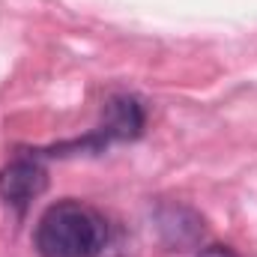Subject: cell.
Instances as JSON below:
<instances>
[{"mask_svg": "<svg viewBox=\"0 0 257 257\" xmlns=\"http://www.w3.org/2000/svg\"><path fill=\"white\" fill-rule=\"evenodd\" d=\"M105 239V218L81 200L51 203L36 224V251L42 257H96Z\"/></svg>", "mask_w": 257, "mask_h": 257, "instance_id": "6da1fadb", "label": "cell"}, {"mask_svg": "<svg viewBox=\"0 0 257 257\" xmlns=\"http://www.w3.org/2000/svg\"><path fill=\"white\" fill-rule=\"evenodd\" d=\"M45 189L48 174L36 159H15L0 171V197L18 212H24Z\"/></svg>", "mask_w": 257, "mask_h": 257, "instance_id": "7a4b0ae2", "label": "cell"}, {"mask_svg": "<svg viewBox=\"0 0 257 257\" xmlns=\"http://www.w3.org/2000/svg\"><path fill=\"white\" fill-rule=\"evenodd\" d=\"M141 128H144V108H141L138 99H132V96L108 99L102 132H99L102 144H108V141H132V138L141 135Z\"/></svg>", "mask_w": 257, "mask_h": 257, "instance_id": "3957f363", "label": "cell"}, {"mask_svg": "<svg viewBox=\"0 0 257 257\" xmlns=\"http://www.w3.org/2000/svg\"><path fill=\"white\" fill-rule=\"evenodd\" d=\"M159 233L171 248L183 251V248H192L203 236V221L186 206H168L159 212Z\"/></svg>", "mask_w": 257, "mask_h": 257, "instance_id": "277c9868", "label": "cell"}, {"mask_svg": "<svg viewBox=\"0 0 257 257\" xmlns=\"http://www.w3.org/2000/svg\"><path fill=\"white\" fill-rule=\"evenodd\" d=\"M194 257H242V254H236V251L227 248V245H206L203 251H197Z\"/></svg>", "mask_w": 257, "mask_h": 257, "instance_id": "5b68a950", "label": "cell"}]
</instances>
